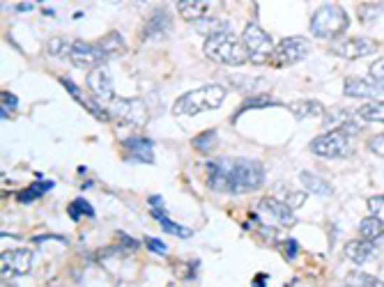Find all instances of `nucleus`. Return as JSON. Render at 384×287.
Wrapping results in <instances>:
<instances>
[{"instance_id": "1", "label": "nucleus", "mask_w": 384, "mask_h": 287, "mask_svg": "<svg viewBox=\"0 0 384 287\" xmlns=\"http://www.w3.org/2000/svg\"><path fill=\"white\" fill-rule=\"evenodd\" d=\"M265 182V168L253 159H214L207 161V184L219 193L242 196L258 191Z\"/></svg>"}, {"instance_id": "2", "label": "nucleus", "mask_w": 384, "mask_h": 287, "mask_svg": "<svg viewBox=\"0 0 384 287\" xmlns=\"http://www.w3.org/2000/svg\"><path fill=\"white\" fill-rule=\"evenodd\" d=\"M205 51L207 60L216 62V65H244L249 60L246 46L242 42V37L232 35L230 30H221L205 39Z\"/></svg>"}, {"instance_id": "3", "label": "nucleus", "mask_w": 384, "mask_h": 287, "mask_svg": "<svg viewBox=\"0 0 384 287\" xmlns=\"http://www.w3.org/2000/svg\"><path fill=\"white\" fill-rule=\"evenodd\" d=\"M223 99H226V87L219 83H209L182 94V97L173 103V113L191 117V115L205 113V110L219 108L223 103Z\"/></svg>"}, {"instance_id": "4", "label": "nucleus", "mask_w": 384, "mask_h": 287, "mask_svg": "<svg viewBox=\"0 0 384 287\" xmlns=\"http://www.w3.org/2000/svg\"><path fill=\"white\" fill-rule=\"evenodd\" d=\"M348 14L341 5H323L311 17V33L320 39H334L348 30Z\"/></svg>"}, {"instance_id": "5", "label": "nucleus", "mask_w": 384, "mask_h": 287, "mask_svg": "<svg viewBox=\"0 0 384 287\" xmlns=\"http://www.w3.org/2000/svg\"><path fill=\"white\" fill-rule=\"evenodd\" d=\"M253 216L263 223L265 228H293L297 223L295 212L276 198H260L253 205Z\"/></svg>"}, {"instance_id": "6", "label": "nucleus", "mask_w": 384, "mask_h": 287, "mask_svg": "<svg viewBox=\"0 0 384 287\" xmlns=\"http://www.w3.org/2000/svg\"><path fill=\"white\" fill-rule=\"evenodd\" d=\"M311 152L325 159H346L355 152V145H352L350 135L343 131H327L311 142Z\"/></svg>"}, {"instance_id": "7", "label": "nucleus", "mask_w": 384, "mask_h": 287, "mask_svg": "<svg viewBox=\"0 0 384 287\" xmlns=\"http://www.w3.org/2000/svg\"><path fill=\"white\" fill-rule=\"evenodd\" d=\"M242 42L246 46V53H249V60H253L256 65H260V62H267L274 53V42L272 37L265 33V30L258 26V23H249L244 28V35H242Z\"/></svg>"}, {"instance_id": "8", "label": "nucleus", "mask_w": 384, "mask_h": 287, "mask_svg": "<svg viewBox=\"0 0 384 287\" xmlns=\"http://www.w3.org/2000/svg\"><path fill=\"white\" fill-rule=\"evenodd\" d=\"M309 49H311V44H309V39L307 37H286V39H281V44L274 49L272 53V67H290V65H297L300 60H304L309 55Z\"/></svg>"}, {"instance_id": "9", "label": "nucleus", "mask_w": 384, "mask_h": 287, "mask_svg": "<svg viewBox=\"0 0 384 287\" xmlns=\"http://www.w3.org/2000/svg\"><path fill=\"white\" fill-rule=\"evenodd\" d=\"M111 108L115 117L124 124L145 126L147 124V106L140 99H113Z\"/></svg>"}, {"instance_id": "10", "label": "nucleus", "mask_w": 384, "mask_h": 287, "mask_svg": "<svg viewBox=\"0 0 384 287\" xmlns=\"http://www.w3.org/2000/svg\"><path fill=\"white\" fill-rule=\"evenodd\" d=\"M323 126L327 131H343L346 135H355V133H359L362 131V124L357 122L355 119V115L350 113V110H346V108H329L327 113H325V117H323Z\"/></svg>"}, {"instance_id": "11", "label": "nucleus", "mask_w": 384, "mask_h": 287, "mask_svg": "<svg viewBox=\"0 0 384 287\" xmlns=\"http://www.w3.org/2000/svg\"><path fill=\"white\" fill-rule=\"evenodd\" d=\"M122 152L131 161L138 163H154V142L145 135H131L122 140Z\"/></svg>"}, {"instance_id": "12", "label": "nucleus", "mask_w": 384, "mask_h": 287, "mask_svg": "<svg viewBox=\"0 0 384 287\" xmlns=\"http://www.w3.org/2000/svg\"><path fill=\"white\" fill-rule=\"evenodd\" d=\"M69 60H72L74 67H83V69H97L104 65V58L97 49V44H90V42H74L72 44V53H69Z\"/></svg>"}, {"instance_id": "13", "label": "nucleus", "mask_w": 384, "mask_h": 287, "mask_svg": "<svg viewBox=\"0 0 384 287\" xmlns=\"http://www.w3.org/2000/svg\"><path fill=\"white\" fill-rule=\"evenodd\" d=\"M30 267H33V253L30 251H5L3 258H0V269L7 278L28 274Z\"/></svg>"}, {"instance_id": "14", "label": "nucleus", "mask_w": 384, "mask_h": 287, "mask_svg": "<svg viewBox=\"0 0 384 287\" xmlns=\"http://www.w3.org/2000/svg\"><path fill=\"white\" fill-rule=\"evenodd\" d=\"M375 49H378V44H375L373 39H368V37H350V39H346V42L336 44L332 51L336 55H341V58L357 60V58H366V55L375 53Z\"/></svg>"}, {"instance_id": "15", "label": "nucleus", "mask_w": 384, "mask_h": 287, "mask_svg": "<svg viewBox=\"0 0 384 287\" xmlns=\"http://www.w3.org/2000/svg\"><path fill=\"white\" fill-rule=\"evenodd\" d=\"M88 90L95 94L97 99L101 101H113L115 94H113V81H111V74H108V69L101 65L97 69H90L88 74Z\"/></svg>"}, {"instance_id": "16", "label": "nucleus", "mask_w": 384, "mask_h": 287, "mask_svg": "<svg viewBox=\"0 0 384 287\" xmlns=\"http://www.w3.org/2000/svg\"><path fill=\"white\" fill-rule=\"evenodd\" d=\"M343 90H346L348 97L368 99V97H375V94L384 92V87L375 83L373 78H355V76H350L346 81V85H343Z\"/></svg>"}, {"instance_id": "17", "label": "nucleus", "mask_w": 384, "mask_h": 287, "mask_svg": "<svg viewBox=\"0 0 384 287\" xmlns=\"http://www.w3.org/2000/svg\"><path fill=\"white\" fill-rule=\"evenodd\" d=\"M150 207H152V216L161 223V228L166 230L168 235H175L179 239H189L193 233L189 228H184V226H177V223H173L170 219H166V214H163V207H161V198L159 196H152L150 198Z\"/></svg>"}, {"instance_id": "18", "label": "nucleus", "mask_w": 384, "mask_h": 287, "mask_svg": "<svg viewBox=\"0 0 384 287\" xmlns=\"http://www.w3.org/2000/svg\"><path fill=\"white\" fill-rule=\"evenodd\" d=\"M60 83L67 87V92L72 94V97H74L78 103H81V106H83L85 110H88V113H92L95 117H99L101 122H108V119H111V115H108V110H104V106H101L99 101H92V99L85 97V94H83L81 90H78V87H76L72 81H69V78H60Z\"/></svg>"}, {"instance_id": "19", "label": "nucleus", "mask_w": 384, "mask_h": 287, "mask_svg": "<svg viewBox=\"0 0 384 287\" xmlns=\"http://www.w3.org/2000/svg\"><path fill=\"white\" fill-rule=\"evenodd\" d=\"M97 49H99V53H101V58H104V62L106 60H111V58H117V55H122L124 51H127V44H124V39H122V35L120 33H106L101 39H97Z\"/></svg>"}, {"instance_id": "20", "label": "nucleus", "mask_w": 384, "mask_h": 287, "mask_svg": "<svg viewBox=\"0 0 384 287\" xmlns=\"http://www.w3.org/2000/svg\"><path fill=\"white\" fill-rule=\"evenodd\" d=\"M286 108L293 113L297 119H311V117H325L327 108L320 101L313 99H302V101H290L286 103Z\"/></svg>"}, {"instance_id": "21", "label": "nucleus", "mask_w": 384, "mask_h": 287, "mask_svg": "<svg viewBox=\"0 0 384 287\" xmlns=\"http://www.w3.org/2000/svg\"><path fill=\"white\" fill-rule=\"evenodd\" d=\"M346 258L355 262V265H366L368 260L375 258V246L373 242H366V239H362V242H348Z\"/></svg>"}, {"instance_id": "22", "label": "nucleus", "mask_w": 384, "mask_h": 287, "mask_svg": "<svg viewBox=\"0 0 384 287\" xmlns=\"http://www.w3.org/2000/svg\"><path fill=\"white\" fill-rule=\"evenodd\" d=\"M177 12L184 21H200L202 17H207L209 3H205V0H179Z\"/></svg>"}, {"instance_id": "23", "label": "nucleus", "mask_w": 384, "mask_h": 287, "mask_svg": "<svg viewBox=\"0 0 384 287\" xmlns=\"http://www.w3.org/2000/svg\"><path fill=\"white\" fill-rule=\"evenodd\" d=\"M170 28V17L166 10H154L152 19L145 23V30H143V39H150V37H156L161 33H166Z\"/></svg>"}, {"instance_id": "24", "label": "nucleus", "mask_w": 384, "mask_h": 287, "mask_svg": "<svg viewBox=\"0 0 384 287\" xmlns=\"http://www.w3.org/2000/svg\"><path fill=\"white\" fill-rule=\"evenodd\" d=\"M300 179H302V184L307 186V191H311V193H318V196H325V198L334 196V186L329 184L327 179L318 177V175L304 170V172L300 175Z\"/></svg>"}, {"instance_id": "25", "label": "nucleus", "mask_w": 384, "mask_h": 287, "mask_svg": "<svg viewBox=\"0 0 384 287\" xmlns=\"http://www.w3.org/2000/svg\"><path fill=\"white\" fill-rule=\"evenodd\" d=\"M359 233L366 242H378L384 237V221H380L378 216H368L359 223Z\"/></svg>"}, {"instance_id": "26", "label": "nucleus", "mask_w": 384, "mask_h": 287, "mask_svg": "<svg viewBox=\"0 0 384 287\" xmlns=\"http://www.w3.org/2000/svg\"><path fill=\"white\" fill-rule=\"evenodd\" d=\"M276 200H281L283 205H288L290 209H295V207H302L307 203V193H300V191H293L288 186H276Z\"/></svg>"}, {"instance_id": "27", "label": "nucleus", "mask_w": 384, "mask_h": 287, "mask_svg": "<svg viewBox=\"0 0 384 287\" xmlns=\"http://www.w3.org/2000/svg\"><path fill=\"white\" fill-rule=\"evenodd\" d=\"M357 115L366 122H382L384 124V101H371L357 110Z\"/></svg>"}, {"instance_id": "28", "label": "nucleus", "mask_w": 384, "mask_h": 287, "mask_svg": "<svg viewBox=\"0 0 384 287\" xmlns=\"http://www.w3.org/2000/svg\"><path fill=\"white\" fill-rule=\"evenodd\" d=\"M216 145V131L209 129V131H202L200 135H195L193 138V147L198 149L200 154H209L212 149Z\"/></svg>"}, {"instance_id": "29", "label": "nucleus", "mask_w": 384, "mask_h": 287, "mask_svg": "<svg viewBox=\"0 0 384 287\" xmlns=\"http://www.w3.org/2000/svg\"><path fill=\"white\" fill-rule=\"evenodd\" d=\"M46 53L53 55V58H62V55L72 53V44H69L65 37H51L49 42H46Z\"/></svg>"}, {"instance_id": "30", "label": "nucleus", "mask_w": 384, "mask_h": 287, "mask_svg": "<svg viewBox=\"0 0 384 287\" xmlns=\"http://www.w3.org/2000/svg\"><path fill=\"white\" fill-rule=\"evenodd\" d=\"M348 285L350 287H384L382 281H378V278H373L368 274H362V271H352V274L348 276Z\"/></svg>"}, {"instance_id": "31", "label": "nucleus", "mask_w": 384, "mask_h": 287, "mask_svg": "<svg viewBox=\"0 0 384 287\" xmlns=\"http://www.w3.org/2000/svg\"><path fill=\"white\" fill-rule=\"evenodd\" d=\"M49 189H53V182H35L33 186H28L23 193H19V200L21 203H33L35 198H39V196H44V191H49Z\"/></svg>"}, {"instance_id": "32", "label": "nucleus", "mask_w": 384, "mask_h": 287, "mask_svg": "<svg viewBox=\"0 0 384 287\" xmlns=\"http://www.w3.org/2000/svg\"><path fill=\"white\" fill-rule=\"evenodd\" d=\"M69 216L72 219H81V216H95V209H92V205L88 200H83V198H78L72 205H69Z\"/></svg>"}, {"instance_id": "33", "label": "nucleus", "mask_w": 384, "mask_h": 287, "mask_svg": "<svg viewBox=\"0 0 384 287\" xmlns=\"http://www.w3.org/2000/svg\"><path fill=\"white\" fill-rule=\"evenodd\" d=\"M384 12V5H362L359 7V19H362L364 23L378 19L380 14Z\"/></svg>"}, {"instance_id": "34", "label": "nucleus", "mask_w": 384, "mask_h": 287, "mask_svg": "<svg viewBox=\"0 0 384 287\" xmlns=\"http://www.w3.org/2000/svg\"><path fill=\"white\" fill-rule=\"evenodd\" d=\"M371 78L378 85L384 87V58H380L378 62H373V65H371Z\"/></svg>"}, {"instance_id": "35", "label": "nucleus", "mask_w": 384, "mask_h": 287, "mask_svg": "<svg viewBox=\"0 0 384 287\" xmlns=\"http://www.w3.org/2000/svg\"><path fill=\"white\" fill-rule=\"evenodd\" d=\"M368 147H371V152L373 154H378L384 159V133H378V135H373L371 140H368Z\"/></svg>"}, {"instance_id": "36", "label": "nucleus", "mask_w": 384, "mask_h": 287, "mask_svg": "<svg viewBox=\"0 0 384 287\" xmlns=\"http://www.w3.org/2000/svg\"><path fill=\"white\" fill-rule=\"evenodd\" d=\"M0 97H3V110H0V115H3V119H5V117H10V110L7 108H17V97L10 92H3Z\"/></svg>"}, {"instance_id": "37", "label": "nucleus", "mask_w": 384, "mask_h": 287, "mask_svg": "<svg viewBox=\"0 0 384 287\" xmlns=\"http://www.w3.org/2000/svg\"><path fill=\"white\" fill-rule=\"evenodd\" d=\"M145 246L150 249L152 253H156V255H166L168 251H166V246H163L159 239H152V237H145Z\"/></svg>"}, {"instance_id": "38", "label": "nucleus", "mask_w": 384, "mask_h": 287, "mask_svg": "<svg viewBox=\"0 0 384 287\" xmlns=\"http://www.w3.org/2000/svg\"><path fill=\"white\" fill-rule=\"evenodd\" d=\"M274 101L272 97H267V94H265V97H253V99H249L246 103H244V108H253V106H274Z\"/></svg>"}, {"instance_id": "39", "label": "nucleus", "mask_w": 384, "mask_h": 287, "mask_svg": "<svg viewBox=\"0 0 384 287\" xmlns=\"http://www.w3.org/2000/svg\"><path fill=\"white\" fill-rule=\"evenodd\" d=\"M120 242L124 244V249H127V251H136V249H138V242H136V239H129L127 235H120Z\"/></svg>"}, {"instance_id": "40", "label": "nucleus", "mask_w": 384, "mask_h": 287, "mask_svg": "<svg viewBox=\"0 0 384 287\" xmlns=\"http://www.w3.org/2000/svg\"><path fill=\"white\" fill-rule=\"evenodd\" d=\"M382 203H384V196H380V198H371V200H368V207H371L373 216H375V214H378V212H380V207H382Z\"/></svg>"}, {"instance_id": "41", "label": "nucleus", "mask_w": 384, "mask_h": 287, "mask_svg": "<svg viewBox=\"0 0 384 287\" xmlns=\"http://www.w3.org/2000/svg\"><path fill=\"white\" fill-rule=\"evenodd\" d=\"M286 255L290 260H293L297 255V242H293V239H288V242H286Z\"/></svg>"}, {"instance_id": "42", "label": "nucleus", "mask_w": 384, "mask_h": 287, "mask_svg": "<svg viewBox=\"0 0 384 287\" xmlns=\"http://www.w3.org/2000/svg\"><path fill=\"white\" fill-rule=\"evenodd\" d=\"M33 7H35L33 3H21V5H17V10H19V12H30Z\"/></svg>"}, {"instance_id": "43", "label": "nucleus", "mask_w": 384, "mask_h": 287, "mask_svg": "<svg viewBox=\"0 0 384 287\" xmlns=\"http://www.w3.org/2000/svg\"><path fill=\"white\" fill-rule=\"evenodd\" d=\"M343 287H350V285H343Z\"/></svg>"}]
</instances>
